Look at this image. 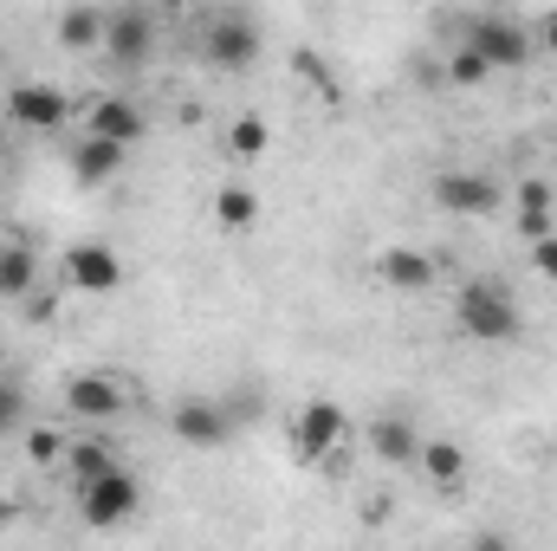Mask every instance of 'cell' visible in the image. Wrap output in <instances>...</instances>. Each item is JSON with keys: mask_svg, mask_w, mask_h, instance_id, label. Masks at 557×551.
Wrapping results in <instances>:
<instances>
[{"mask_svg": "<svg viewBox=\"0 0 557 551\" xmlns=\"http://www.w3.org/2000/svg\"><path fill=\"white\" fill-rule=\"evenodd\" d=\"M454 325H460L473 344H512V338L525 331L519 298H512L499 279H467V285L454 292Z\"/></svg>", "mask_w": 557, "mask_h": 551, "instance_id": "obj_1", "label": "cell"}, {"mask_svg": "<svg viewBox=\"0 0 557 551\" xmlns=\"http://www.w3.org/2000/svg\"><path fill=\"white\" fill-rule=\"evenodd\" d=\"M467 52H480L493 72H519L532 52H539V39H532V26L525 20H512V13H473L467 20V39H460Z\"/></svg>", "mask_w": 557, "mask_h": 551, "instance_id": "obj_2", "label": "cell"}, {"mask_svg": "<svg viewBox=\"0 0 557 551\" xmlns=\"http://www.w3.org/2000/svg\"><path fill=\"white\" fill-rule=\"evenodd\" d=\"M143 506V487L131 467H117V474H104V480H91V487H78V519L91 526V532H117V526H131Z\"/></svg>", "mask_w": 557, "mask_h": 551, "instance_id": "obj_3", "label": "cell"}, {"mask_svg": "<svg viewBox=\"0 0 557 551\" xmlns=\"http://www.w3.org/2000/svg\"><path fill=\"white\" fill-rule=\"evenodd\" d=\"M208 65H221V72H247L253 59H260V20L247 13V7H227V13H214L208 20Z\"/></svg>", "mask_w": 557, "mask_h": 551, "instance_id": "obj_4", "label": "cell"}, {"mask_svg": "<svg viewBox=\"0 0 557 551\" xmlns=\"http://www.w3.org/2000/svg\"><path fill=\"white\" fill-rule=\"evenodd\" d=\"M434 208H447V215H460V221L499 215V208H506V188H499L486 169H447V175H434Z\"/></svg>", "mask_w": 557, "mask_h": 551, "instance_id": "obj_5", "label": "cell"}, {"mask_svg": "<svg viewBox=\"0 0 557 551\" xmlns=\"http://www.w3.org/2000/svg\"><path fill=\"white\" fill-rule=\"evenodd\" d=\"M337 441H344V409L337 403H305L292 415V454L311 461V467H337Z\"/></svg>", "mask_w": 557, "mask_h": 551, "instance_id": "obj_6", "label": "cell"}, {"mask_svg": "<svg viewBox=\"0 0 557 551\" xmlns=\"http://www.w3.org/2000/svg\"><path fill=\"white\" fill-rule=\"evenodd\" d=\"M7 124H20V131H65L72 124V91H59V85H13V98H7Z\"/></svg>", "mask_w": 557, "mask_h": 551, "instance_id": "obj_7", "label": "cell"}, {"mask_svg": "<svg viewBox=\"0 0 557 551\" xmlns=\"http://www.w3.org/2000/svg\"><path fill=\"white\" fill-rule=\"evenodd\" d=\"M59 273H65L72 292H117V285H124V260H117L104 241H78V247H65Z\"/></svg>", "mask_w": 557, "mask_h": 551, "instance_id": "obj_8", "label": "cell"}, {"mask_svg": "<svg viewBox=\"0 0 557 551\" xmlns=\"http://www.w3.org/2000/svg\"><path fill=\"white\" fill-rule=\"evenodd\" d=\"M169 428H175V441H188V448H221V441L234 434V409H227V403H208V396H188V403H175Z\"/></svg>", "mask_w": 557, "mask_h": 551, "instance_id": "obj_9", "label": "cell"}, {"mask_svg": "<svg viewBox=\"0 0 557 551\" xmlns=\"http://www.w3.org/2000/svg\"><path fill=\"white\" fill-rule=\"evenodd\" d=\"M104 52H111L117 65H143V59L156 52V20H149L143 7H117V13H104Z\"/></svg>", "mask_w": 557, "mask_h": 551, "instance_id": "obj_10", "label": "cell"}, {"mask_svg": "<svg viewBox=\"0 0 557 551\" xmlns=\"http://www.w3.org/2000/svg\"><path fill=\"white\" fill-rule=\"evenodd\" d=\"M124 409H131V396L111 377H72L65 383V415H78V421H117Z\"/></svg>", "mask_w": 557, "mask_h": 551, "instance_id": "obj_11", "label": "cell"}, {"mask_svg": "<svg viewBox=\"0 0 557 551\" xmlns=\"http://www.w3.org/2000/svg\"><path fill=\"white\" fill-rule=\"evenodd\" d=\"M85 137H104V143H117V149H131L143 137V111L131 98H91L85 105Z\"/></svg>", "mask_w": 557, "mask_h": 551, "instance_id": "obj_12", "label": "cell"}, {"mask_svg": "<svg viewBox=\"0 0 557 551\" xmlns=\"http://www.w3.org/2000/svg\"><path fill=\"white\" fill-rule=\"evenodd\" d=\"M434 273H441V260L421 254V247H383V254H376V279L396 285V292H428Z\"/></svg>", "mask_w": 557, "mask_h": 551, "instance_id": "obj_13", "label": "cell"}, {"mask_svg": "<svg viewBox=\"0 0 557 551\" xmlns=\"http://www.w3.org/2000/svg\"><path fill=\"white\" fill-rule=\"evenodd\" d=\"M124 461H117V448L111 441H98V434H85V441H65V474H72V493L78 487H91V480H104V474H117Z\"/></svg>", "mask_w": 557, "mask_h": 551, "instance_id": "obj_14", "label": "cell"}, {"mask_svg": "<svg viewBox=\"0 0 557 551\" xmlns=\"http://www.w3.org/2000/svg\"><path fill=\"white\" fill-rule=\"evenodd\" d=\"M370 448H376L389 467H409L421 454V434H416L409 415H376V421H370Z\"/></svg>", "mask_w": 557, "mask_h": 551, "instance_id": "obj_15", "label": "cell"}, {"mask_svg": "<svg viewBox=\"0 0 557 551\" xmlns=\"http://www.w3.org/2000/svg\"><path fill=\"white\" fill-rule=\"evenodd\" d=\"M124 156H131V149H117V143H104V137H78L72 143V175H78L85 188H98V182H111V175L124 169Z\"/></svg>", "mask_w": 557, "mask_h": 551, "instance_id": "obj_16", "label": "cell"}, {"mask_svg": "<svg viewBox=\"0 0 557 551\" xmlns=\"http://www.w3.org/2000/svg\"><path fill=\"white\" fill-rule=\"evenodd\" d=\"M552 201H557L552 182H539V175H525V182H519V234H525V247L552 234V221H557Z\"/></svg>", "mask_w": 557, "mask_h": 551, "instance_id": "obj_17", "label": "cell"}, {"mask_svg": "<svg viewBox=\"0 0 557 551\" xmlns=\"http://www.w3.org/2000/svg\"><path fill=\"white\" fill-rule=\"evenodd\" d=\"M33 285H39V260H33V247L26 241H7L0 247V298H33Z\"/></svg>", "mask_w": 557, "mask_h": 551, "instance_id": "obj_18", "label": "cell"}, {"mask_svg": "<svg viewBox=\"0 0 557 551\" xmlns=\"http://www.w3.org/2000/svg\"><path fill=\"white\" fill-rule=\"evenodd\" d=\"M416 461H421V474H428L441 493H454V487L467 480V448H460V441H421Z\"/></svg>", "mask_w": 557, "mask_h": 551, "instance_id": "obj_19", "label": "cell"}, {"mask_svg": "<svg viewBox=\"0 0 557 551\" xmlns=\"http://www.w3.org/2000/svg\"><path fill=\"white\" fill-rule=\"evenodd\" d=\"M59 39H65L72 52H104V13H98V7H72V13L59 20Z\"/></svg>", "mask_w": 557, "mask_h": 551, "instance_id": "obj_20", "label": "cell"}, {"mask_svg": "<svg viewBox=\"0 0 557 551\" xmlns=\"http://www.w3.org/2000/svg\"><path fill=\"white\" fill-rule=\"evenodd\" d=\"M214 221H221L227 234L253 228V221H260V195H253V188H221V195H214Z\"/></svg>", "mask_w": 557, "mask_h": 551, "instance_id": "obj_21", "label": "cell"}, {"mask_svg": "<svg viewBox=\"0 0 557 551\" xmlns=\"http://www.w3.org/2000/svg\"><path fill=\"white\" fill-rule=\"evenodd\" d=\"M267 143H273L267 118H234V124H227V156H234V162H260Z\"/></svg>", "mask_w": 557, "mask_h": 551, "instance_id": "obj_22", "label": "cell"}, {"mask_svg": "<svg viewBox=\"0 0 557 551\" xmlns=\"http://www.w3.org/2000/svg\"><path fill=\"white\" fill-rule=\"evenodd\" d=\"M26 421H33V396H26V383L0 377V434H26Z\"/></svg>", "mask_w": 557, "mask_h": 551, "instance_id": "obj_23", "label": "cell"}, {"mask_svg": "<svg viewBox=\"0 0 557 551\" xmlns=\"http://www.w3.org/2000/svg\"><path fill=\"white\" fill-rule=\"evenodd\" d=\"M447 78H454V85H486V78H493V65H486L480 52L454 46V59H447Z\"/></svg>", "mask_w": 557, "mask_h": 551, "instance_id": "obj_24", "label": "cell"}, {"mask_svg": "<svg viewBox=\"0 0 557 551\" xmlns=\"http://www.w3.org/2000/svg\"><path fill=\"white\" fill-rule=\"evenodd\" d=\"M292 72H298V78H311V85L324 91V105H337V78L318 65V52H292Z\"/></svg>", "mask_w": 557, "mask_h": 551, "instance_id": "obj_25", "label": "cell"}, {"mask_svg": "<svg viewBox=\"0 0 557 551\" xmlns=\"http://www.w3.org/2000/svg\"><path fill=\"white\" fill-rule=\"evenodd\" d=\"M26 454H33L39 467H65V441H59L52 428H33V434H26Z\"/></svg>", "mask_w": 557, "mask_h": 551, "instance_id": "obj_26", "label": "cell"}, {"mask_svg": "<svg viewBox=\"0 0 557 551\" xmlns=\"http://www.w3.org/2000/svg\"><path fill=\"white\" fill-rule=\"evenodd\" d=\"M532 267L545 279H557V234H545V241H532Z\"/></svg>", "mask_w": 557, "mask_h": 551, "instance_id": "obj_27", "label": "cell"}, {"mask_svg": "<svg viewBox=\"0 0 557 551\" xmlns=\"http://www.w3.org/2000/svg\"><path fill=\"white\" fill-rule=\"evenodd\" d=\"M52 311H59V298H46V292L26 298V318H33V325H52Z\"/></svg>", "mask_w": 557, "mask_h": 551, "instance_id": "obj_28", "label": "cell"}, {"mask_svg": "<svg viewBox=\"0 0 557 551\" xmlns=\"http://www.w3.org/2000/svg\"><path fill=\"white\" fill-rule=\"evenodd\" d=\"M467 551H512V539H506V532H480Z\"/></svg>", "mask_w": 557, "mask_h": 551, "instance_id": "obj_29", "label": "cell"}, {"mask_svg": "<svg viewBox=\"0 0 557 551\" xmlns=\"http://www.w3.org/2000/svg\"><path fill=\"white\" fill-rule=\"evenodd\" d=\"M539 46H545V52H552V59H557V7H552V13H545V26H539Z\"/></svg>", "mask_w": 557, "mask_h": 551, "instance_id": "obj_30", "label": "cell"}, {"mask_svg": "<svg viewBox=\"0 0 557 551\" xmlns=\"http://www.w3.org/2000/svg\"><path fill=\"white\" fill-rule=\"evenodd\" d=\"M13 519H20V506H13V500H0V526H13Z\"/></svg>", "mask_w": 557, "mask_h": 551, "instance_id": "obj_31", "label": "cell"}]
</instances>
